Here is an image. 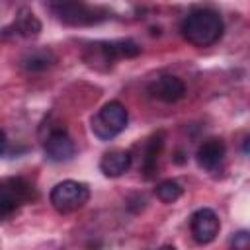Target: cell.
<instances>
[{"label": "cell", "instance_id": "12", "mask_svg": "<svg viewBox=\"0 0 250 250\" xmlns=\"http://www.w3.org/2000/svg\"><path fill=\"white\" fill-rule=\"evenodd\" d=\"M100 51L105 61H115V59H123V57H137L141 53V47L131 39H121V41L102 43Z\"/></svg>", "mask_w": 250, "mask_h": 250}, {"label": "cell", "instance_id": "11", "mask_svg": "<svg viewBox=\"0 0 250 250\" xmlns=\"http://www.w3.org/2000/svg\"><path fill=\"white\" fill-rule=\"evenodd\" d=\"M162 146H164V133L162 131L154 133L146 141L145 156H143V172H145V178H152L154 176V172L158 168V156L162 152Z\"/></svg>", "mask_w": 250, "mask_h": 250}, {"label": "cell", "instance_id": "17", "mask_svg": "<svg viewBox=\"0 0 250 250\" xmlns=\"http://www.w3.org/2000/svg\"><path fill=\"white\" fill-rule=\"evenodd\" d=\"M158 250H176V246H172V244H166V246H162V248H158Z\"/></svg>", "mask_w": 250, "mask_h": 250}, {"label": "cell", "instance_id": "9", "mask_svg": "<svg viewBox=\"0 0 250 250\" xmlns=\"http://www.w3.org/2000/svg\"><path fill=\"white\" fill-rule=\"evenodd\" d=\"M195 158H197V164L203 170H207V172L217 170L221 166L223 158H225V145H223V141L221 139H207L205 143L199 145Z\"/></svg>", "mask_w": 250, "mask_h": 250}, {"label": "cell", "instance_id": "1", "mask_svg": "<svg viewBox=\"0 0 250 250\" xmlns=\"http://www.w3.org/2000/svg\"><path fill=\"white\" fill-rule=\"evenodd\" d=\"M223 18L211 8L191 10L182 21V35L195 47H207L223 35Z\"/></svg>", "mask_w": 250, "mask_h": 250}, {"label": "cell", "instance_id": "16", "mask_svg": "<svg viewBox=\"0 0 250 250\" xmlns=\"http://www.w3.org/2000/svg\"><path fill=\"white\" fill-rule=\"evenodd\" d=\"M8 150V139H6V133L0 129V156H4Z\"/></svg>", "mask_w": 250, "mask_h": 250}, {"label": "cell", "instance_id": "6", "mask_svg": "<svg viewBox=\"0 0 250 250\" xmlns=\"http://www.w3.org/2000/svg\"><path fill=\"white\" fill-rule=\"evenodd\" d=\"M189 227H191V234H193L195 242L209 244V242H213L217 238L219 229H221V221H219V217H217V213L213 209L203 207V209H197L191 215Z\"/></svg>", "mask_w": 250, "mask_h": 250}, {"label": "cell", "instance_id": "15", "mask_svg": "<svg viewBox=\"0 0 250 250\" xmlns=\"http://www.w3.org/2000/svg\"><path fill=\"white\" fill-rule=\"evenodd\" d=\"M182 186L176 182V180H162L156 188H154V193L156 197L162 201V203H174L180 195H182Z\"/></svg>", "mask_w": 250, "mask_h": 250}, {"label": "cell", "instance_id": "8", "mask_svg": "<svg viewBox=\"0 0 250 250\" xmlns=\"http://www.w3.org/2000/svg\"><path fill=\"white\" fill-rule=\"evenodd\" d=\"M150 94L166 104H172V102H178L184 98L186 94V86L184 82L174 76V74H164L160 78H156L152 84H150Z\"/></svg>", "mask_w": 250, "mask_h": 250}, {"label": "cell", "instance_id": "13", "mask_svg": "<svg viewBox=\"0 0 250 250\" xmlns=\"http://www.w3.org/2000/svg\"><path fill=\"white\" fill-rule=\"evenodd\" d=\"M16 29L23 35V37H35L39 31H41V23L37 20V16L27 10V8H21L18 18H16Z\"/></svg>", "mask_w": 250, "mask_h": 250}, {"label": "cell", "instance_id": "4", "mask_svg": "<svg viewBox=\"0 0 250 250\" xmlns=\"http://www.w3.org/2000/svg\"><path fill=\"white\" fill-rule=\"evenodd\" d=\"M51 205L59 213H72L82 209L90 199V188L84 182L62 180L51 189Z\"/></svg>", "mask_w": 250, "mask_h": 250}, {"label": "cell", "instance_id": "10", "mask_svg": "<svg viewBox=\"0 0 250 250\" xmlns=\"http://www.w3.org/2000/svg\"><path fill=\"white\" fill-rule=\"evenodd\" d=\"M131 152L129 150H123V148H113V150H107L102 160H100V170L107 176V178H117L121 174H125L129 168H131Z\"/></svg>", "mask_w": 250, "mask_h": 250}, {"label": "cell", "instance_id": "5", "mask_svg": "<svg viewBox=\"0 0 250 250\" xmlns=\"http://www.w3.org/2000/svg\"><path fill=\"white\" fill-rule=\"evenodd\" d=\"M51 10L55 12V16L70 25H90L100 21L104 16H100V12L96 8H90L86 4H76V2H64V4H53Z\"/></svg>", "mask_w": 250, "mask_h": 250}, {"label": "cell", "instance_id": "2", "mask_svg": "<svg viewBox=\"0 0 250 250\" xmlns=\"http://www.w3.org/2000/svg\"><path fill=\"white\" fill-rule=\"evenodd\" d=\"M31 199H35V191L27 180L20 176L0 180V221L12 217L23 203Z\"/></svg>", "mask_w": 250, "mask_h": 250}, {"label": "cell", "instance_id": "7", "mask_svg": "<svg viewBox=\"0 0 250 250\" xmlns=\"http://www.w3.org/2000/svg\"><path fill=\"white\" fill-rule=\"evenodd\" d=\"M45 154L53 162H66L74 156V143L64 129H53L45 139Z\"/></svg>", "mask_w": 250, "mask_h": 250}, {"label": "cell", "instance_id": "14", "mask_svg": "<svg viewBox=\"0 0 250 250\" xmlns=\"http://www.w3.org/2000/svg\"><path fill=\"white\" fill-rule=\"evenodd\" d=\"M53 62H55L53 53H51V51H45V49H43V51H31V53H27V55L23 57V61H21L23 68L29 70V72L45 70V68H49Z\"/></svg>", "mask_w": 250, "mask_h": 250}, {"label": "cell", "instance_id": "3", "mask_svg": "<svg viewBox=\"0 0 250 250\" xmlns=\"http://www.w3.org/2000/svg\"><path fill=\"white\" fill-rule=\"evenodd\" d=\"M129 113L121 102H107L98 115L92 117V131L100 141H109L127 127Z\"/></svg>", "mask_w": 250, "mask_h": 250}]
</instances>
